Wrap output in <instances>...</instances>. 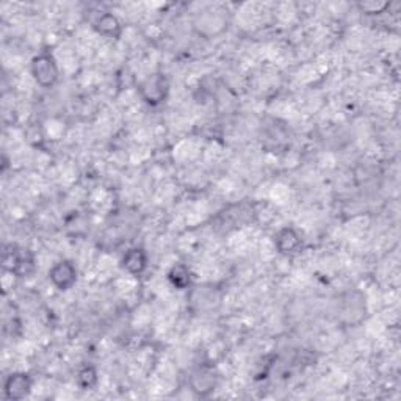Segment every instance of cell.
<instances>
[{
	"instance_id": "cell-1",
	"label": "cell",
	"mask_w": 401,
	"mask_h": 401,
	"mask_svg": "<svg viewBox=\"0 0 401 401\" xmlns=\"http://www.w3.org/2000/svg\"><path fill=\"white\" fill-rule=\"evenodd\" d=\"M4 268L18 278H29L35 273V255L26 248L8 245L2 258Z\"/></svg>"
},
{
	"instance_id": "cell-2",
	"label": "cell",
	"mask_w": 401,
	"mask_h": 401,
	"mask_svg": "<svg viewBox=\"0 0 401 401\" xmlns=\"http://www.w3.org/2000/svg\"><path fill=\"white\" fill-rule=\"evenodd\" d=\"M31 76H34L35 82L43 88H52L57 85L60 78V69L57 65V60L54 59L51 52H41L34 57L30 65Z\"/></svg>"
},
{
	"instance_id": "cell-3",
	"label": "cell",
	"mask_w": 401,
	"mask_h": 401,
	"mask_svg": "<svg viewBox=\"0 0 401 401\" xmlns=\"http://www.w3.org/2000/svg\"><path fill=\"white\" fill-rule=\"evenodd\" d=\"M138 91L144 102L156 107L166 101L168 93H170V83H168V78L163 72H154V74L143 80Z\"/></svg>"
},
{
	"instance_id": "cell-4",
	"label": "cell",
	"mask_w": 401,
	"mask_h": 401,
	"mask_svg": "<svg viewBox=\"0 0 401 401\" xmlns=\"http://www.w3.org/2000/svg\"><path fill=\"white\" fill-rule=\"evenodd\" d=\"M49 280L60 292L71 290L77 283V268L71 260H60L49 270Z\"/></svg>"
},
{
	"instance_id": "cell-5",
	"label": "cell",
	"mask_w": 401,
	"mask_h": 401,
	"mask_svg": "<svg viewBox=\"0 0 401 401\" xmlns=\"http://www.w3.org/2000/svg\"><path fill=\"white\" fill-rule=\"evenodd\" d=\"M34 387V380L29 373L16 372L10 376H6L5 384H4V394L6 400L11 401H21L27 398Z\"/></svg>"
},
{
	"instance_id": "cell-6",
	"label": "cell",
	"mask_w": 401,
	"mask_h": 401,
	"mask_svg": "<svg viewBox=\"0 0 401 401\" xmlns=\"http://www.w3.org/2000/svg\"><path fill=\"white\" fill-rule=\"evenodd\" d=\"M275 246L276 251L283 255H295L301 251L303 238L300 232L295 228L285 226L279 229L275 235Z\"/></svg>"
},
{
	"instance_id": "cell-7",
	"label": "cell",
	"mask_w": 401,
	"mask_h": 401,
	"mask_svg": "<svg viewBox=\"0 0 401 401\" xmlns=\"http://www.w3.org/2000/svg\"><path fill=\"white\" fill-rule=\"evenodd\" d=\"M148 263H149L148 253L138 246L127 250L121 260L123 268L133 276H141L143 273L146 271Z\"/></svg>"
},
{
	"instance_id": "cell-8",
	"label": "cell",
	"mask_w": 401,
	"mask_h": 401,
	"mask_svg": "<svg viewBox=\"0 0 401 401\" xmlns=\"http://www.w3.org/2000/svg\"><path fill=\"white\" fill-rule=\"evenodd\" d=\"M93 29L98 31L99 35L106 38H121L123 35V26L115 14L111 13H102L98 19L94 21Z\"/></svg>"
},
{
	"instance_id": "cell-9",
	"label": "cell",
	"mask_w": 401,
	"mask_h": 401,
	"mask_svg": "<svg viewBox=\"0 0 401 401\" xmlns=\"http://www.w3.org/2000/svg\"><path fill=\"white\" fill-rule=\"evenodd\" d=\"M191 386H193L191 390H193L198 397H208L215 390L216 376L213 375V372L200 370L198 375H195L193 381H191Z\"/></svg>"
},
{
	"instance_id": "cell-10",
	"label": "cell",
	"mask_w": 401,
	"mask_h": 401,
	"mask_svg": "<svg viewBox=\"0 0 401 401\" xmlns=\"http://www.w3.org/2000/svg\"><path fill=\"white\" fill-rule=\"evenodd\" d=\"M168 280H170L171 285L178 288V290H186L191 283V273L187 265L178 263V265L171 267V270L168 271Z\"/></svg>"
},
{
	"instance_id": "cell-11",
	"label": "cell",
	"mask_w": 401,
	"mask_h": 401,
	"mask_svg": "<svg viewBox=\"0 0 401 401\" xmlns=\"http://www.w3.org/2000/svg\"><path fill=\"white\" fill-rule=\"evenodd\" d=\"M98 382H99V375L98 370H96V367L93 365L83 367L77 375V384L83 390H93L96 386H98Z\"/></svg>"
},
{
	"instance_id": "cell-12",
	"label": "cell",
	"mask_w": 401,
	"mask_h": 401,
	"mask_svg": "<svg viewBox=\"0 0 401 401\" xmlns=\"http://www.w3.org/2000/svg\"><path fill=\"white\" fill-rule=\"evenodd\" d=\"M359 8L368 14H378V13H382L384 10H386V8H389V4L387 2H382V4L367 2V4H360Z\"/></svg>"
}]
</instances>
